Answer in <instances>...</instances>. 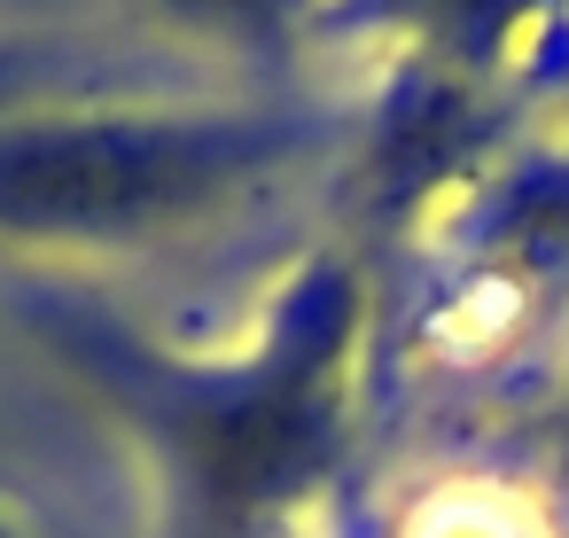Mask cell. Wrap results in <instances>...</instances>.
Instances as JSON below:
<instances>
[{"instance_id":"1","label":"cell","mask_w":569,"mask_h":538,"mask_svg":"<svg viewBox=\"0 0 569 538\" xmlns=\"http://www.w3.org/2000/svg\"><path fill=\"white\" fill-rule=\"evenodd\" d=\"M63 351L141 429L164 484V538H273L343 445L351 312L336 289L305 297L266 359L180 367L94 328H63Z\"/></svg>"},{"instance_id":"2","label":"cell","mask_w":569,"mask_h":538,"mask_svg":"<svg viewBox=\"0 0 569 538\" xmlns=\"http://www.w3.org/2000/svg\"><path fill=\"white\" fill-rule=\"evenodd\" d=\"M398 538H553L546 507L499 476H452L406 507Z\"/></svg>"},{"instance_id":"3","label":"cell","mask_w":569,"mask_h":538,"mask_svg":"<svg viewBox=\"0 0 569 538\" xmlns=\"http://www.w3.org/2000/svg\"><path fill=\"white\" fill-rule=\"evenodd\" d=\"M0 538H24V530H17V522H0Z\"/></svg>"}]
</instances>
